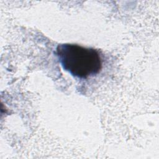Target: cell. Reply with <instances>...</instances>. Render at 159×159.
Segmentation results:
<instances>
[{"label": "cell", "mask_w": 159, "mask_h": 159, "mask_svg": "<svg viewBox=\"0 0 159 159\" xmlns=\"http://www.w3.org/2000/svg\"><path fill=\"white\" fill-rule=\"evenodd\" d=\"M63 69L79 78H87L98 74L102 68L99 52L76 44L58 45L56 50Z\"/></svg>", "instance_id": "1"}]
</instances>
